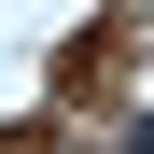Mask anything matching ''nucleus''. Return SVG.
Wrapping results in <instances>:
<instances>
[{"instance_id":"obj_1","label":"nucleus","mask_w":154,"mask_h":154,"mask_svg":"<svg viewBox=\"0 0 154 154\" xmlns=\"http://www.w3.org/2000/svg\"><path fill=\"white\" fill-rule=\"evenodd\" d=\"M126 154H154V112H140V126H126Z\"/></svg>"}]
</instances>
